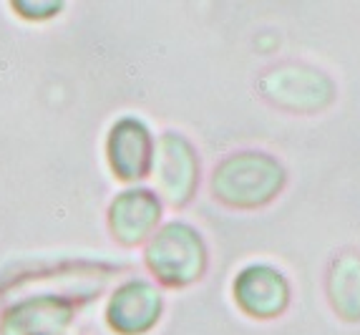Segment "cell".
Here are the masks:
<instances>
[{"instance_id": "obj_5", "label": "cell", "mask_w": 360, "mask_h": 335, "mask_svg": "<svg viewBox=\"0 0 360 335\" xmlns=\"http://www.w3.org/2000/svg\"><path fill=\"white\" fill-rule=\"evenodd\" d=\"M154 179L156 189L174 207L192 202L199 187V159L192 141L176 132L162 134L154 151Z\"/></svg>"}, {"instance_id": "obj_4", "label": "cell", "mask_w": 360, "mask_h": 335, "mask_svg": "<svg viewBox=\"0 0 360 335\" xmlns=\"http://www.w3.org/2000/svg\"><path fill=\"white\" fill-rule=\"evenodd\" d=\"M91 298H96V293L30 295L3 310L0 335H63L76 310Z\"/></svg>"}, {"instance_id": "obj_11", "label": "cell", "mask_w": 360, "mask_h": 335, "mask_svg": "<svg viewBox=\"0 0 360 335\" xmlns=\"http://www.w3.org/2000/svg\"><path fill=\"white\" fill-rule=\"evenodd\" d=\"M66 0H11L13 11L25 20H49L63 11Z\"/></svg>"}, {"instance_id": "obj_10", "label": "cell", "mask_w": 360, "mask_h": 335, "mask_svg": "<svg viewBox=\"0 0 360 335\" xmlns=\"http://www.w3.org/2000/svg\"><path fill=\"white\" fill-rule=\"evenodd\" d=\"M333 310L350 323L360 320V252H340L330 263L325 280Z\"/></svg>"}, {"instance_id": "obj_3", "label": "cell", "mask_w": 360, "mask_h": 335, "mask_svg": "<svg viewBox=\"0 0 360 335\" xmlns=\"http://www.w3.org/2000/svg\"><path fill=\"white\" fill-rule=\"evenodd\" d=\"M264 101L290 114H318L335 101V84L325 71L307 63H280L257 78Z\"/></svg>"}, {"instance_id": "obj_7", "label": "cell", "mask_w": 360, "mask_h": 335, "mask_svg": "<svg viewBox=\"0 0 360 335\" xmlns=\"http://www.w3.org/2000/svg\"><path fill=\"white\" fill-rule=\"evenodd\" d=\"M234 303L242 312L257 320L283 315L290 305V282L280 270L270 265H250L232 285Z\"/></svg>"}, {"instance_id": "obj_2", "label": "cell", "mask_w": 360, "mask_h": 335, "mask_svg": "<svg viewBox=\"0 0 360 335\" xmlns=\"http://www.w3.org/2000/svg\"><path fill=\"white\" fill-rule=\"evenodd\" d=\"M144 263L162 285L186 287L205 277L207 245L194 227L184 222H169L149 239Z\"/></svg>"}, {"instance_id": "obj_8", "label": "cell", "mask_w": 360, "mask_h": 335, "mask_svg": "<svg viewBox=\"0 0 360 335\" xmlns=\"http://www.w3.org/2000/svg\"><path fill=\"white\" fill-rule=\"evenodd\" d=\"M156 144L151 132L134 116L116 121L106 141L108 167L121 182H139L154 167Z\"/></svg>"}, {"instance_id": "obj_6", "label": "cell", "mask_w": 360, "mask_h": 335, "mask_svg": "<svg viewBox=\"0 0 360 335\" xmlns=\"http://www.w3.org/2000/svg\"><path fill=\"white\" fill-rule=\"evenodd\" d=\"M164 300L159 287L146 280H127L106 305V323L116 335H146L162 317Z\"/></svg>"}, {"instance_id": "obj_1", "label": "cell", "mask_w": 360, "mask_h": 335, "mask_svg": "<svg viewBox=\"0 0 360 335\" xmlns=\"http://www.w3.org/2000/svg\"><path fill=\"white\" fill-rule=\"evenodd\" d=\"M285 187V169L264 151H234L212 174V197L232 210H257Z\"/></svg>"}, {"instance_id": "obj_9", "label": "cell", "mask_w": 360, "mask_h": 335, "mask_svg": "<svg viewBox=\"0 0 360 335\" xmlns=\"http://www.w3.org/2000/svg\"><path fill=\"white\" fill-rule=\"evenodd\" d=\"M162 220V202L149 189H127L108 207V229L124 247L141 245Z\"/></svg>"}]
</instances>
